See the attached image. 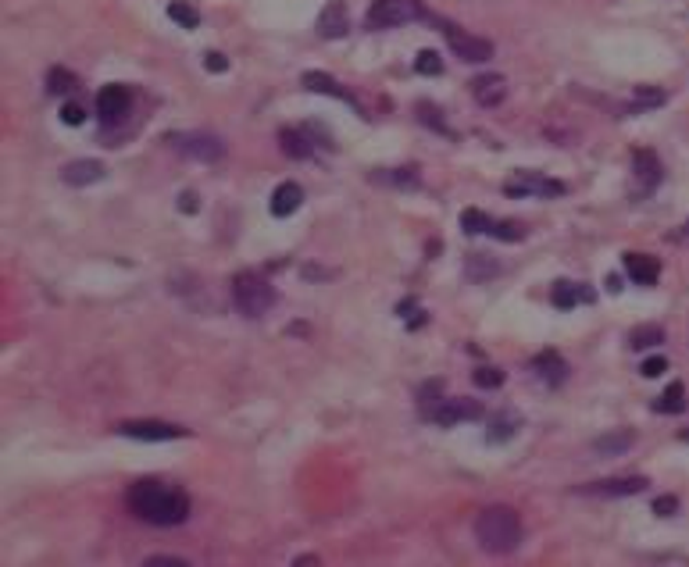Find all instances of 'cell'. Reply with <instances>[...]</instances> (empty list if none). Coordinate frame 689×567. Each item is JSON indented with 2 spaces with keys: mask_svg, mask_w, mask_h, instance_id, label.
Here are the masks:
<instances>
[{
  "mask_svg": "<svg viewBox=\"0 0 689 567\" xmlns=\"http://www.w3.org/2000/svg\"><path fill=\"white\" fill-rule=\"evenodd\" d=\"M125 503L129 510L147 521V524H157V528H175L189 517V496L186 489L179 485H168V482H157V478H140L129 485L125 492Z\"/></svg>",
  "mask_w": 689,
  "mask_h": 567,
  "instance_id": "1",
  "label": "cell"
},
{
  "mask_svg": "<svg viewBox=\"0 0 689 567\" xmlns=\"http://www.w3.org/2000/svg\"><path fill=\"white\" fill-rule=\"evenodd\" d=\"M522 514L508 503H493V507H483L479 517H476V539L486 553H511L518 549L522 542Z\"/></svg>",
  "mask_w": 689,
  "mask_h": 567,
  "instance_id": "2",
  "label": "cell"
},
{
  "mask_svg": "<svg viewBox=\"0 0 689 567\" xmlns=\"http://www.w3.org/2000/svg\"><path fill=\"white\" fill-rule=\"evenodd\" d=\"M228 293H233V304H236V311L244 318H265L276 307V300H279V293H276V286L268 282V275H261L254 268L236 271Z\"/></svg>",
  "mask_w": 689,
  "mask_h": 567,
  "instance_id": "3",
  "label": "cell"
},
{
  "mask_svg": "<svg viewBox=\"0 0 689 567\" xmlns=\"http://www.w3.org/2000/svg\"><path fill=\"white\" fill-rule=\"evenodd\" d=\"M421 15H425V8L418 0H372L365 22H368V29H397V26L418 22Z\"/></svg>",
  "mask_w": 689,
  "mask_h": 567,
  "instance_id": "4",
  "label": "cell"
},
{
  "mask_svg": "<svg viewBox=\"0 0 689 567\" xmlns=\"http://www.w3.org/2000/svg\"><path fill=\"white\" fill-rule=\"evenodd\" d=\"M504 193L508 196H543V200H550V196H565L568 193V186L561 182V179H550V175H543V172H515L508 182H504Z\"/></svg>",
  "mask_w": 689,
  "mask_h": 567,
  "instance_id": "5",
  "label": "cell"
},
{
  "mask_svg": "<svg viewBox=\"0 0 689 567\" xmlns=\"http://www.w3.org/2000/svg\"><path fill=\"white\" fill-rule=\"evenodd\" d=\"M132 111V90L122 86V83H111L97 93V122L104 129H115L125 122V115Z\"/></svg>",
  "mask_w": 689,
  "mask_h": 567,
  "instance_id": "6",
  "label": "cell"
},
{
  "mask_svg": "<svg viewBox=\"0 0 689 567\" xmlns=\"http://www.w3.org/2000/svg\"><path fill=\"white\" fill-rule=\"evenodd\" d=\"M122 435L129 439H140V443H172V439H186L189 432L175 421H157V418H132V421H122L118 425Z\"/></svg>",
  "mask_w": 689,
  "mask_h": 567,
  "instance_id": "7",
  "label": "cell"
},
{
  "mask_svg": "<svg viewBox=\"0 0 689 567\" xmlns=\"http://www.w3.org/2000/svg\"><path fill=\"white\" fill-rule=\"evenodd\" d=\"M439 26H443V36H446L450 51H453L457 58H461V61L483 65V61H490V58H493V44H490V40H483V36H472V33H465V29L450 26V22H439Z\"/></svg>",
  "mask_w": 689,
  "mask_h": 567,
  "instance_id": "8",
  "label": "cell"
},
{
  "mask_svg": "<svg viewBox=\"0 0 689 567\" xmlns=\"http://www.w3.org/2000/svg\"><path fill=\"white\" fill-rule=\"evenodd\" d=\"M650 482L643 475H614V478H600L589 485H579L575 492L582 496H600V499H621V496H639Z\"/></svg>",
  "mask_w": 689,
  "mask_h": 567,
  "instance_id": "9",
  "label": "cell"
},
{
  "mask_svg": "<svg viewBox=\"0 0 689 567\" xmlns=\"http://www.w3.org/2000/svg\"><path fill=\"white\" fill-rule=\"evenodd\" d=\"M168 140H172L175 150H182V154H189L196 161H218L225 154L221 140L211 136V132H182V136H168Z\"/></svg>",
  "mask_w": 689,
  "mask_h": 567,
  "instance_id": "10",
  "label": "cell"
},
{
  "mask_svg": "<svg viewBox=\"0 0 689 567\" xmlns=\"http://www.w3.org/2000/svg\"><path fill=\"white\" fill-rule=\"evenodd\" d=\"M632 175H636V196H646L661 186L664 168L653 150H632Z\"/></svg>",
  "mask_w": 689,
  "mask_h": 567,
  "instance_id": "11",
  "label": "cell"
},
{
  "mask_svg": "<svg viewBox=\"0 0 689 567\" xmlns=\"http://www.w3.org/2000/svg\"><path fill=\"white\" fill-rule=\"evenodd\" d=\"M429 418H432L436 425L450 428V425H461V421L483 418V407H479V400H439V403L429 411Z\"/></svg>",
  "mask_w": 689,
  "mask_h": 567,
  "instance_id": "12",
  "label": "cell"
},
{
  "mask_svg": "<svg viewBox=\"0 0 689 567\" xmlns=\"http://www.w3.org/2000/svg\"><path fill=\"white\" fill-rule=\"evenodd\" d=\"M318 36L322 40H340V36H347L350 33V12H347V4L343 0H329V4L318 12Z\"/></svg>",
  "mask_w": 689,
  "mask_h": 567,
  "instance_id": "13",
  "label": "cell"
},
{
  "mask_svg": "<svg viewBox=\"0 0 689 567\" xmlns=\"http://www.w3.org/2000/svg\"><path fill=\"white\" fill-rule=\"evenodd\" d=\"M304 86L311 90V93H325V97H336V100H343V104H350V108H357V115L361 118H368L365 115V108L357 104V97L340 83V79H332L329 72H304Z\"/></svg>",
  "mask_w": 689,
  "mask_h": 567,
  "instance_id": "14",
  "label": "cell"
},
{
  "mask_svg": "<svg viewBox=\"0 0 689 567\" xmlns=\"http://www.w3.org/2000/svg\"><path fill=\"white\" fill-rule=\"evenodd\" d=\"M550 304L557 311H572L579 304H593V290H586L582 282H568V278H557L550 286Z\"/></svg>",
  "mask_w": 689,
  "mask_h": 567,
  "instance_id": "15",
  "label": "cell"
},
{
  "mask_svg": "<svg viewBox=\"0 0 689 567\" xmlns=\"http://www.w3.org/2000/svg\"><path fill=\"white\" fill-rule=\"evenodd\" d=\"M279 147H283V154L293 157V161H308V157L315 154V140H311L308 125H304V129H300V125H283V129H279Z\"/></svg>",
  "mask_w": 689,
  "mask_h": 567,
  "instance_id": "16",
  "label": "cell"
},
{
  "mask_svg": "<svg viewBox=\"0 0 689 567\" xmlns=\"http://www.w3.org/2000/svg\"><path fill=\"white\" fill-rule=\"evenodd\" d=\"M533 371H536V379L543 386H561L568 379V364H565V357L557 350H540L533 357Z\"/></svg>",
  "mask_w": 689,
  "mask_h": 567,
  "instance_id": "17",
  "label": "cell"
},
{
  "mask_svg": "<svg viewBox=\"0 0 689 567\" xmlns=\"http://www.w3.org/2000/svg\"><path fill=\"white\" fill-rule=\"evenodd\" d=\"M625 275L636 282V286H653L661 278V260L650 257V253H625Z\"/></svg>",
  "mask_w": 689,
  "mask_h": 567,
  "instance_id": "18",
  "label": "cell"
},
{
  "mask_svg": "<svg viewBox=\"0 0 689 567\" xmlns=\"http://www.w3.org/2000/svg\"><path fill=\"white\" fill-rule=\"evenodd\" d=\"M472 97H476L483 108H497V104L508 97V79L497 76V72L476 76V79H472Z\"/></svg>",
  "mask_w": 689,
  "mask_h": 567,
  "instance_id": "19",
  "label": "cell"
},
{
  "mask_svg": "<svg viewBox=\"0 0 689 567\" xmlns=\"http://www.w3.org/2000/svg\"><path fill=\"white\" fill-rule=\"evenodd\" d=\"M300 204H304V189H300V182H279L276 189H272V200H268V211L276 214V218H290L293 211H300Z\"/></svg>",
  "mask_w": 689,
  "mask_h": 567,
  "instance_id": "20",
  "label": "cell"
},
{
  "mask_svg": "<svg viewBox=\"0 0 689 567\" xmlns=\"http://www.w3.org/2000/svg\"><path fill=\"white\" fill-rule=\"evenodd\" d=\"M61 179H65L68 186H93V182H100V179H104V164H100V161H93V157L68 161V164L61 168Z\"/></svg>",
  "mask_w": 689,
  "mask_h": 567,
  "instance_id": "21",
  "label": "cell"
},
{
  "mask_svg": "<svg viewBox=\"0 0 689 567\" xmlns=\"http://www.w3.org/2000/svg\"><path fill=\"white\" fill-rule=\"evenodd\" d=\"M632 443H636V432H632V428H614V432L593 439V450H597L600 457H621V453L632 450Z\"/></svg>",
  "mask_w": 689,
  "mask_h": 567,
  "instance_id": "22",
  "label": "cell"
},
{
  "mask_svg": "<svg viewBox=\"0 0 689 567\" xmlns=\"http://www.w3.org/2000/svg\"><path fill=\"white\" fill-rule=\"evenodd\" d=\"M518 428H522V414H515V411H501V414H493L486 439H490V443H508V439H515V432H518Z\"/></svg>",
  "mask_w": 689,
  "mask_h": 567,
  "instance_id": "23",
  "label": "cell"
},
{
  "mask_svg": "<svg viewBox=\"0 0 689 567\" xmlns=\"http://www.w3.org/2000/svg\"><path fill=\"white\" fill-rule=\"evenodd\" d=\"M76 86H79V79H76V72H72V68L54 65V68L47 72V93H54V97H68Z\"/></svg>",
  "mask_w": 689,
  "mask_h": 567,
  "instance_id": "24",
  "label": "cell"
},
{
  "mask_svg": "<svg viewBox=\"0 0 689 567\" xmlns=\"http://www.w3.org/2000/svg\"><path fill=\"white\" fill-rule=\"evenodd\" d=\"M682 407H685V386H682V382H671V386L657 396V403H653L657 414H678Z\"/></svg>",
  "mask_w": 689,
  "mask_h": 567,
  "instance_id": "25",
  "label": "cell"
},
{
  "mask_svg": "<svg viewBox=\"0 0 689 567\" xmlns=\"http://www.w3.org/2000/svg\"><path fill=\"white\" fill-rule=\"evenodd\" d=\"M168 19L179 29H196L200 26V12L189 4V0H172V4H168Z\"/></svg>",
  "mask_w": 689,
  "mask_h": 567,
  "instance_id": "26",
  "label": "cell"
},
{
  "mask_svg": "<svg viewBox=\"0 0 689 567\" xmlns=\"http://www.w3.org/2000/svg\"><path fill=\"white\" fill-rule=\"evenodd\" d=\"M493 218L490 214H483V211H476V207H469V211H461V228L469 232V236H493Z\"/></svg>",
  "mask_w": 689,
  "mask_h": 567,
  "instance_id": "27",
  "label": "cell"
},
{
  "mask_svg": "<svg viewBox=\"0 0 689 567\" xmlns=\"http://www.w3.org/2000/svg\"><path fill=\"white\" fill-rule=\"evenodd\" d=\"M668 100V93L661 90V86H636L632 90V108L636 111H653V108H661Z\"/></svg>",
  "mask_w": 689,
  "mask_h": 567,
  "instance_id": "28",
  "label": "cell"
},
{
  "mask_svg": "<svg viewBox=\"0 0 689 567\" xmlns=\"http://www.w3.org/2000/svg\"><path fill=\"white\" fill-rule=\"evenodd\" d=\"M629 343H632L636 350H650V347L664 343V325H636V329L629 332Z\"/></svg>",
  "mask_w": 689,
  "mask_h": 567,
  "instance_id": "29",
  "label": "cell"
},
{
  "mask_svg": "<svg viewBox=\"0 0 689 567\" xmlns=\"http://www.w3.org/2000/svg\"><path fill=\"white\" fill-rule=\"evenodd\" d=\"M497 271H501V264L490 260L486 253H472V257H469V278H472V282H486V278H493Z\"/></svg>",
  "mask_w": 689,
  "mask_h": 567,
  "instance_id": "30",
  "label": "cell"
},
{
  "mask_svg": "<svg viewBox=\"0 0 689 567\" xmlns=\"http://www.w3.org/2000/svg\"><path fill=\"white\" fill-rule=\"evenodd\" d=\"M493 239H501V243H522L525 239V225L522 221H497L493 225Z\"/></svg>",
  "mask_w": 689,
  "mask_h": 567,
  "instance_id": "31",
  "label": "cell"
},
{
  "mask_svg": "<svg viewBox=\"0 0 689 567\" xmlns=\"http://www.w3.org/2000/svg\"><path fill=\"white\" fill-rule=\"evenodd\" d=\"M414 72H418V76H439V72H443V58H439L436 51H421V54L414 58Z\"/></svg>",
  "mask_w": 689,
  "mask_h": 567,
  "instance_id": "32",
  "label": "cell"
},
{
  "mask_svg": "<svg viewBox=\"0 0 689 567\" xmlns=\"http://www.w3.org/2000/svg\"><path fill=\"white\" fill-rule=\"evenodd\" d=\"M476 386L479 389H501L504 386V371L501 368H490V364H483V368H476Z\"/></svg>",
  "mask_w": 689,
  "mask_h": 567,
  "instance_id": "33",
  "label": "cell"
},
{
  "mask_svg": "<svg viewBox=\"0 0 689 567\" xmlns=\"http://www.w3.org/2000/svg\"><path fill=\"white\" fill-rule=\"evenodd\" d=\"M418 118H421L429 129H436V132H450L446 122L439 118V108H432V104H418Z\"/></svg>",
  "mask_w": 689,
  "mask_h": 567,
  "instance_id": "34",
  "label": "cell"
},
{
  "mask_svg": "<svg viewBox=\"0 0 689 567\" xmlns=\"http://www.w3.org/2000/svg\"><path fill=\"white\" fill-rule=\"evenodd\" d=\"M639 371H643V379H661V375L668 371V361H664L661 354H653V357H646V361L639 364Z\"/></svg>",
  "mask_w": 689,
  "mask_h": 567,
  "instance_id": "35",
  "label": "cell"
},
{
  "mask_svg": "<svg viewBox=\"0 0 689 567\" xmlns=\"http://www.w3.org/2000/svg\"><path fill=\"white\" fill-rule=\"evenodd\" d=\"M61 122H65V125H83V122H86V111H83V104H76V100L61 104Z\"/></svg>",
  "mask_w": 689,
  "mask_h": 567,
  "instance_id": "36",
  "label": "cell"
},
{
  "mask_svg": "<svg viewBox=\"0 0 689 567\" xmlns=\"http://www.w3.org/2000/svg\"><path fill=\"white\" fill-rule=\"evenodd\" d=\"M653 514H657V517L678 514V496H657V499H653Z\"/></svg>",
  "mask_w": 689,
  "mask_h": 567,
  "instance_id": "37",
  "label": "cell"
},
{
  "mask_svg": "<svg viewBox=\"0 0 689 567\" xmlns=\"http://www.w3.org/2000/svg\"><path fill=\"white\" fill-rule=\"evenodd\" d=\"M204 68H207V72H225V68H228V58H225L221 51H207V54H204Z\"/></svg>",
  "mask_w": 689,
  "mask_h": 567,
  "instance_id": "38",
  "label": "cell"
},
{
  "mask_svg": "<svg viewBox=\"0 0 689 567\" xmlns=\"http://www.w3.org/2000/svg\"><path fill=\"white\" fill-rule=\"evenodd\" d=\"M143 563H147V567H186L189 560H186V556H147Z\"/></svg>",
  "mask_w": 689,
  "mask_h": 567,
  "instance_id": "39",
  "label": "cell"
},
{
  "mask_svg": "<svg viewBox=\"0 0 689 567\" xmlns=\"http://www.w3.org/2000/svg\"><path fill=\"white\" fill-rule=\"evenodd\" d=\"M179 207H182L186 214H193V211H196V193H189V189H186V193L179 196Z\"/></svg>",
  "mask_w": 689,
  "mask_h": 567,
  "instance_id": "40",
  "label": "cell"
},
{
  "mask_svg": "<svg viewBox=\"0 0 689 567\" xmlns=\"http://www.w3.org/2000/svg\"><path fill=\"white\" fill-rule=\"evenodd\" d=\"M604 286H607L611 293H621V278H618V275H607V278H604Z\"/></svg>",
  "mask_w": 689,
  "mask_h": 567,
  "instance_id": "41",
  "label": "cell"
},
{
  "mask_svg": "<svg viewBox=\"0 0 689 567\" xmlns=\"http://www.w3.org/2000/svg\"><path fill=\"white\" fill-rule=\"evenodd\" d=\"M682 443H689V428H685V432H682Z\"/></svg>",
  "mask_w": 689,
  "mask_h": 567,
  "instance_id": "42",
  "label": "cell"
},
{
  "mask_svg": "<svg viewBox=\"0 0 689 567\" xmlns=\"http://www.w3.org/2000/svg\"><path fill=\"white\" fill-rule=\"evenodd\" d=\"M685 232H689V221H685Z\"/></svg>",
  "mask_w": 689,
  "mask_h": 567,
  "instance_id": "43",
  "label": "cell"
}]
</instances>
